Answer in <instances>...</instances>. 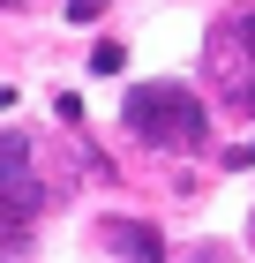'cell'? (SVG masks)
Masks as SVG:
<instances>
[{"label": "cell", "instance_id": "6da1fadb", "mask_svg": "<svg viewBox=\"0 0 255 263\" xmlns=\"http://www.w3.org/2000/svg\"><path fill=\"white\" fill-rule=\"evenodd\" d=\"M120 121L128 136H143L150 151H203L210 143V113L188 83H135L120 98Z\"/></svg>", "mask_w": 255, "mask_h": 263}, {"label": "cell", "instance_id": "7a4b0ae2", "mask_svg": "<svg viewBox=\"0 0 255 263\" xmlns=\"http://www.w3.org/2000/svg\"><path fill=\"white\" fill-rule=\"evenodd\" d=\"M210 76H218V90H225L240 113H255V8H240V15L218 23V38H210Z\"/></svg>", "mask_w": 255, "mask_h": 263}, {"label": "cell", "instance_id": "3957f363", "mask_svg": "<svg viewBox=\"0 0 255 263\" xmlns=\"http://www.w3.org/2000/svg\"><path fill=\"white\" fill-rule=\"evenodd\" d=\"M38 211H45V188H38V173H30V143H23L15 128H0V218L30 226Z\"/></svg>", "mask_w": 255, "mask_h": 263}, {"label": "cell", "instance_id": "277c9868", "mask_svg": "<svg viewBox=\"0 0 255 263\" xmlns=\"http://www.w3.org/2000/svg\"><path fill=\"white\" fill-rule=\"evenodd\" d=\"M98 233H105V248H113L120 263H165V241H158V226H143V218H105Z\"/></svg>", "mask_w": 255, "mask_h": 263}, {"label": "cell", "instance_id": "5b68a950", "mask_svg": "<svg viewBox=\"0 0 255 263\" xmlns=\"http://www.w3.org/2000/svg\"><path fill=\"white\" fill-rule=\"evenodd\" d=\"M120 61H128V45H113V38L90 53V68H98V76H120Z\"/></svg>", "mask_w": 255, "mask_h": 263}, {"label": "cell", "instance_id": "8992f818", "mask_svg": "<svg viewBox=\"0 0 255 263\" xmlns=\"http://www.w3.org/2000/svg\"><path fill=\"white\" fill-rule=\"evenodd\" d=\"M233 165H255V143H248V151H233Z\"/></svg>", "mask_w": 255, "mask_h": 263}, {"label": "cell", "instance_id": "52a82bcc", "mask_svg": "<svg viewBox=\"0 0 255 263\" xmlns=\"http://www.w3.org/2000/svg\"><path fill=\"white\" fill-rule=\"evenodd\" d=\"M0 8H15V0H0Z\"/></svg>", "mask_w": 255, "mask_h": 263}, {"label": "cell", "instance_id": "ba28073f", "mask_svg": "<svg viewBox=\"0 0 255 263\" xmlns=\"http://www.w3.org/2000/svg\"><path fill=\"white\" fill-rule=\"evenodd\" d=\"M248 233H255V218H248Z\"/></svg>", "mask_w": 255, "mask_h": 263}]
</instances>
